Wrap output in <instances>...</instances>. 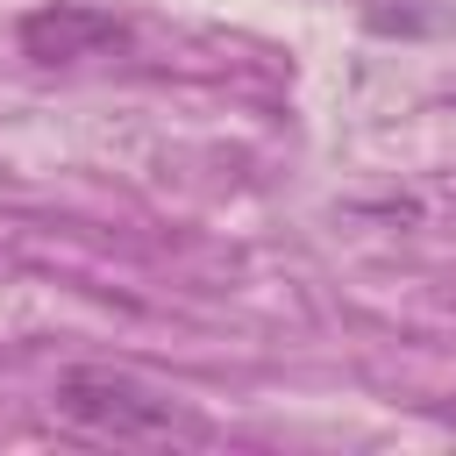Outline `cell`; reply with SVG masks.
<instances>
[{
    "mask_svg": "<svg viewBox=\"0 0 456 456\" xmlns=\"http://www.w3.org/2000/svg\"><path fill=\"white\" fill-rule=\"evenodd\" d=\"M50 413L64 428L93 435V442H171V435L192 428L171 392H157L150 378L114 370V363H71V370H57Z\"/></svg>",
    "mask_w": 456,
    "mask_h": 456,
    "instance_id": "6da1fadb",
    "label": "cell"
},
{
    "mask_svg": "<svg viewBox=\"0 0 456 456\" xmlns=\"http://www.w3.org/2000/svg\"><path fill=\"white\" fill-rule=\"evenodd\" d=\"M14 43L21 57L36 64H78V57H100V50H121L128 43V21L93 7V0H43L14 21Z\"/></svg>",
    "mask_w": 456,
    "mask_h": 456,
    "instance_id": "7a4b0ae2",
    "label": "cell"
}]
</instances>
